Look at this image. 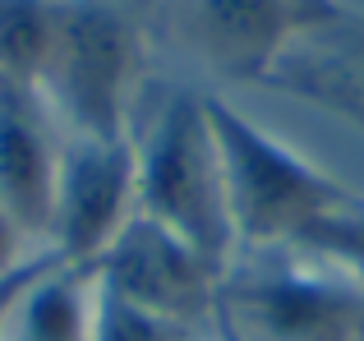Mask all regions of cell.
Segmentation results:
<instances>
[{"mask_svg": "<svg viewBox=\"0 0 364 341\" xmlns=\"http://www.w3.org/2000/svg\"><path fill=\"white\" fill-rule=\"evenodd\" d=\"M134 203L143 217L161 222L189 249H198L213 268L231 259L235 222L226 203L222 148H217L203 97H189V92L171 97L157 125L148 129L139 148Z\"/></svg>", "mask_w": 364, "mask_h": 341, "instance_id": "6da1fadb", "label": "cell"}, {"mask_svg": "<svg viewBox=\"0 0 364 341\" xmlns=\"http://www.w3.org/2000/svg\"><path fill=\"white\" fill-rule=\"evenodd\" d=\"M217 148L226 170V203H231L235 240L249 244H295L309 226L337 212L350 198L332 175L309 166L300 153L277 144L258 125H249L222 97H208Z\"/></svg>", "mask_w": 364, "mask_h": 341, "instance_id": "7a4b0ae2", "label": "cell"}, {"mask_svg": "<svg viewBox=\"0 0 364 341\" xmlns=\"http://www.w3.org/2000/svg\"><path fill=\"white\" fill-rule=\"evenodd\" d=\"M134 79V28L102 0H60L51 55L42 65L46 107L74 139H124V92Z\"/></svg>", "mask_w": 364, "mask_h": 341, "instance_id": "3957f363", "label": "cell"}, {"mask_svg": "<svg viewBox=\"0 0 364 341\" xmlns=\"http://www.w3.org/2000/svg\"><path fill=\"white\" fill-rule=\"evenodd\" d=\"M139 153L129 139H70L60 153L51 207V254L60 263H97L129 222Z\"/></svg>", "mask_w": 364, "mask_h": 341, "instance_id": "277c9868", "label": "cell"}, {"mask_svg": "<svg viewBox=\"0 0 364 341\" xmlns=\"http://www.w3.org/2000/svg\"><path fill=\"white\" fill-rule=\"evenodd\" d=\"M226 300L254 341H364V281L341 272L267 268Z\"/></svg>", "mask_w": 364, "mask_h": 341, "instance_id": "5b68a950", "label": "cell"}, {"mask_svg": "<svg viewBox=\"0 0 364 341\" xmlns=\"http://www.w3.org/2000/svg\"><path fill=\"white\" fill-rule=\"evenodd\" d=\"M92 272L139 309L180 328L208 314L217 300V268L198 249H189L176 231L143 212H134L120 226V235L102 249Z\"/></svg>", "mask_w": 364, "mask_h": 341, "instance_id": "8992f818", "label": "cell"}, {"mask_svg": "<svg viewBox=\"0 0 364 341\" xmlns=\"http://www.w3.org/2000/svg\"><path fill=\"white\" fill-rule=\"evenodd\" d=\"M60 153L55 111L42 88L0 74V207L23 235H51Z\"/></svg>", "mask_w": 364, "mask_h": 341, "instance_id": "52a82bcc", "label": "cell"}, {"mask_svg": "<svg viewBox=\"0 0 364 341\" xmlns=\"http://www.w3.org/2000/svg\"><path fill=\"white\" fill-rule=\"evenodd\" d=\"M337 18L328 0H194V28L226 70L263 74L295 33Z\"/></svg>", "mask_w": 364, "mask_h": 341, "instance_id": "ba28073f", "label": "cell"}, {"mask_svg": "<svg viewBox=\"0 0 364 341\" xmlns=\"http://www.w3.org/2000/svg\"><path fill=\"white\" fill-rule=\"evenodd\" d=\"M0 341H92V263H60L51 254L14 300Z\"/></svg>", "mask_w": 364, "mask_h": 341, "instance_id": "9c48e42d", "label": "cell"}, {"mask_svg": "<svg viewBox=\"0 0 364 341\" xmlns=\"http://www.w3.org/2000/svg\"><path fill=\"white\" fill-rule=\"evenodd\" d=\"M60 0H0V74L37 83L51 55Z\"/></svg>", "mask_w": 364, "mask_h": 341, "instance_id": "30bf717a", "label": "cell"}, {"mask_svg": "<svg viewBox=\"0 0 364 341\" xmlns=\"http://www.w3.org/2000/svg\"><path fill=\"white\" fill-rule=\"evenodd\" d=\"M295 249L314 254V259L332 263V268L350 272L355 281H364V198L350 194L337 212H328L318 226L295 240Z\"/></svg>", "mask_w": 364, "mask_h": 341, "instance_id": "8fae6325", "label": "cell"}, {"mask_svg": "<svg viewBox=\"0 0 364 341\" xmlns=\"http://www.w3.org/2000/svg\"><path fill=\"white\" fill-rule=\"evenodd\" d=\"M185 328L139 309L92 272V341H180Z\"/></svg>", "mask_w": 364, "mask_h": 341, "instance_id": "7c38bea8", "label": "cell"}, {"mask_svg": "<svg viewBox=\"0 0 364 341\" xmlns=\"http://www.w3.org/2000/svg\"><path fill=\"white\" fill-rule=\"evenodd\" d=\"M360 55H364V46H360Z\"/></svg>", "mask_w": 364, "mask_h": 341, "instance_id": "4fadbf2b", "label": "cell"}]
</instances>
